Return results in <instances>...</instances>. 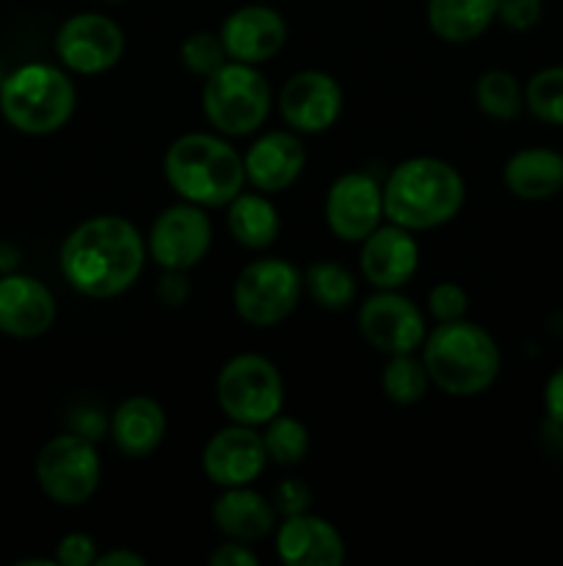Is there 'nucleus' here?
<instances>
[{
  "mask_svg": "<svg viewBox=\"0 0 563 566\" xmlns=\"http://www.w3.org/2000/svg\"><path fill=\"white\" fill-rule=\"evenodd\" d=\"M55 296L42 280L28 274L0 276V332L17 340L44 335L55 324Z\"/></svg>",
  "mask_w": 563,
  "mask_h": 566,
  "instance_id": "nucleus-17",
  "label": "nucleus"
},
{
  "mask_svg": "<svg viewBox=\"0 0 563 566\" xmlns=\"http://www.w3.org/2000/svg\"><path fill=\"white\" fill-rule=\"evenodd\" d=\"M213 243V224L204 208L185 202L171 205L149 230V254L166 271H188L204 260Z\"/></svg>",
  "mask_w": 563,
  "mask_h": 566,
  "instance_id": "nucleus-11",
  "label": "nucleus"
},
{
  "mask_svg": "<svg viewBox=\"0 0 563 566\" xmlns=\"http://www.w3.org/2000/svg\"><path fill=\"white\" fill-rule=\"evenodd\" d=\"M182 64H185L188 72H193V75L199 77H210L215 70H221V66L230 61V55H226L224 50V42H221L219 33L213 31H196L191 33V36L182 42Z\"/></svg>",
  "mask_w": 563,
  "mask_h": 566,
  "instance_id": "nucleus-31",
  "label": "nucleus"
},
{
  "mask_svg": "<svg viewBox=\"0 0 563 566\" xmlns=\"http://www.w3.org/2000/svg\"><path fill=\"white\" fill-rule=\"evenodd\" d=\"M428 28L450 44L475 42L497 20V0H428Z\"/></svg>",
  "mask_w": 563,
  "mask_h": 566,
  "instance_id": "nucleus-24",
  "label": "nucleus"
},
{
  "mask_svg": "<svg viewBox=\"0 0 563 566\" xmlns=\"http://www.w3.org/2000/svg\"><path fill=\"white\" fill-rule=\"evenodd\" d=\"M210 564L213 566H254L257 564V556L248 551L246 542H226L219 551L210 553Z\"/></svg>",
  "mask_w": 563,
  "mask_h": 566,
  "instance_id": "nucleus-36",
  "label": "nucleus"
},
{
  "mask_svg": "<svg viewBox=\"0 0 563 566\" xmlns=\"http://www.w3.org/2000/svg\"><path fill=\"white\" fill-rule=\"evenodd\" d=\"M304 287L309 298L323 310H346L357 296V280L351 271L340 263H312L304 271Z\"/></svg>",
  "mask_w": 563,
  "mask_h": 566,
  "instance_id": "nucleus-27",
  "label": "nucleus"
},
{
  "mask_svg": "<svg viewBox=\"0 0 563 566\" xmlns=\"http://www.w3.org/2000/svg\"><path fill=\"white\" fill-rule=\"evenodd\" d=\"M268 429H265L263 442L265 451H268L270 462L282 464V468H293V464H301L304 457L309 451V431L301 420L287 418V415H276L274 420H268Z\"/></svg>",
  "mask_w": 563,
  "mask_h": 566,
  "instance_id": "nucleus-30",
  "label": "nucleus"
},
{
  "mask_svg": "<svg viewBox=\"0 0 563 566\" xmlns=\"http://www.w3.org/2000/svg\"><path fill=\"white\" fill-rule=\"evenodd\" d=\"M158 296L163 304H182L188 298L185 271H166L158 282Z\"/></svg>",
  "mask_w": 563,
  "mask_h": 566,
  "instance_id": "nucleus-38",
  "label": "nucleus"
},
{
  "mask_svg": "<svg viewBox=\"0 0 563 566\" xmlns=\"http://www.w3.org/2000/svg\"><path fill=\"white\" fill-rule=\"evenodd\" d=\"M55 55L77 75H103L125 55V33L110 17L97 11L72 14L55 33Z\"/></svg>",
  "mask_w": 563,
  "mask_h": 566,
  "instance_id": "nucleus-10",
  "label": "nucleus"
},
{
  "mask_svg": "<svg viewBox=\"0 0 563 566\" xmlns=\"http://www.w3.org/2000/svg\"><path fill=\"white\" fill-rule=\"evenodd\" d=\"M428 310L439 324L464 318V313H467V293L456 282H439L436 287H431Z\"/></svg>",
  "mask_w": 563,
  "mask_h": 566,
  "instance_id": "nucleus-32",
  "label": "nucleus"
},
{
  "mask_svg": "<svg viewBox=\"0 0 563 566\" xmlns=\"http://www.w3.org/2000/svg\"><path fill=\"white\" fill-rule=\"evenodd\" d=\"M110 437L119 453L144 459L158 451L166 437V412L158 401L147 396L127 398L110 418Z\"/></svg>",
  "mask_w": 563,
  "mask_h": 566,
  "instance_id": "nucleus-22",
  "label": "nucleus"
},
{
  "mask_svg": "<svg viewBox=\"0 0 563 566\" xmlns=\"http://www.w3.org/2000/svg\"><path fill=\"white\" fill-rule=\"evenodd\" d=\"M467 186L458 169L439 158H408L384 182V216L408 232L434 230L456 219Z\"/></svg>",
  "mask_w": 563,
  "mask_h": 566,
  "instance_id": "nucleus-2",
  "label": "nucleus"
},
{
  "mask_svg": "<svg viewBox=\"0 0 563 566\" xmlns=\"http://www.w3.org/2000/svg\"><path fill=\"white\" fill-rule=\"evenodd\" d=\"M202 108L210 125L224 136H248L268 119L270 86L254 64L226 61L204 77Z\"/></svg>",
  "mask_w": 563,
  "mask_h": 566,
  "instance_id": "nucleus-6",
  "label": "nucleus"
},
{
  "mask_svg": "<svg viewBox=\"0 0 563 566\" xmlns=\"http://www.w3.org/2000/svg\"><path fill=\"white\" fill-rule=\"evenodd\" d=\"M215 396L232 423L265 426L285 407V381L270 359L237 354L221 368Z\"/></svg>",
  "mask_w": 563,
  "mask_h": 566,
  "instance_id": "nucleus-7",
  "label": "nucleus"
},
{
  "mask_svg": "<svg viewBox=\"0 0 563 566\" xmlns=\"http://www.w3.org/2000/svg\"><path fill=\"white\" fill-rule=\"evenodd\" d=\"M524 108L544 125L563 127V66H544L530 77Z\"/></svg>",
  "mask_w": 563,
  "mask_h": 566,
  "instance_id": "nucleus-29",
  "label": "nucleus"
},
{
  "mask_svg": "<svg viewBox=\"0 0 563 566\" xmlns=\"http://www.w3.org/2000/svg\"><path fill=\"white\" fill-rule=\"evenodd\" d=\"M105 3H125V0H105Z\"/></svg>",
  "mask_w": 563,
  "mask_h": 566,
  "instance_id": "nucleus-40",
  "label": "nucleus"
},
{
  "mask_svg": "<svg viewBox=\"0 0 563 566\" xmlns=\"http://www.w3.org/2000/svg\"><path fill=\"white\" fill-rule=\"evenodd\" d=\"M362 276L379 291H397L414 276L419 265V247L403 227H375L362 241Z\"/></svg>",
  "mask_w": 563,
  "mask_h": 566,
  "instance_id": "nucleus-18",
  "label": "nucleus"
},
{
  "mask_svg": "<svg viewBox=\"0 0 563 566\" xmlns=\"http://www.w3.org/2000/svg\"><path fill=\"white\" fill-rule=\"evenodd\" d=\"M384 216V188L364 171H348L326 193V224L340 241L362 243Z\"/></svg>",
  "mask_w": 563,
  "mask_h": 566,
  "instance_id": "nucleus-13",
  "label": "nucleus"
},
{
  "mask_svg": "<svg viewBox=\"0 0 563 566\" xmlns=\"http://www.w3.org/2000/svg\"><path fill=\"white\" fill-rule=\"evenodd\" d=\"M359 332L384 354H414L425 343L423 313L397 291H379L359 307Z\"/></svg>",
  "mask_w": 563,
  "mask_h": 566,
  "instance_id": "nucleus-12",
  "label": "nucleus"
},
{
  "mask_svg": "<svg viewBox=\"0 0 563 566\" xmlns=\"http://www.w3.org/2000/svg\"><path fill=\"white\" fill-rule=\"evenodd\" d=\"M163 175L185 202L226 208L246 182L243 155L210 133H185L163 155Z\"/></svg>",
  "mask_w": 563,
  "mask_h": 566,
  "instance_id": "nucleus-3",
  "label": "nucleus"
},
{
  "mask_svg": "<svg viewBox=\"0 0 563 566\" xmlns=\"http://www.w3.org/2000/svg\"><path fill=\"white\" fill-rule=\"evenodd\" d=\"M544 17V0H497V20L511 31H530Z\"/></svg>",
  "mask_w": 563,
  "mask_h": 566,
  "instance_id": "nucleus-33",
  "label": "nucleus"
},
{
  "mask_svg": "<svg viewBox=\"0 0 563 566\" xmlns=\"http://www.w3.org/2000/svg\"><path fill=\"white\" fill-rule=\"evenodd\" d=\"M282 119L290 130L315 136L323 133L340 119L342 114V88L329 72L301 70L285 81L279 92Z\"/></svg>",
  "mask_w": 563,
  "mask_h": 566,
  "instance_id": "nucleus-14",
  "label": "nucleus"
},
{
  "mask_svg": "<svg viewBox=\"0 0 563 566\" xmlns=\"http://www.w3.org/2000/svg\"><path fill=\"white\" fill-rule=\"evenodd\" d=\"M475 103L486 116L497 122H511L524 108V88L506 70H489L475 81Z\"/></svg>",
  "mask_w": 563,
  "mask_h": 566,
  "instance_id": "nucleus-26",
  "label": "nucleus"
},
{
  "mask_svg": "<svg viewBox=\"0 0 563 566\" xmlns=\"http://www.w3.org/2000/svg\"><path fill=\"white\" fill-rule=\"evenodd\" d=\"M428 370H425L423 359H417L414 354H392L390 363L384 365V374H381L384 396L392 403H401V407L417 403L428 390Z\"/></svg>",
  "mask_w": 563,
  "mask_h": 566,
  "instance_id": "nucleus-28",
  "label": "nucleus"
},
{
  "mask_svg": "<svg viewBox=\"0 0 563 566\" xmlns=\"http://www.w3.org/2000/svg\"><path fill=\"white\" fill-rule=\"evenodd\" d=\"M268 464L263 434L254 426L232 423L213 434L204 446L202 470L215 486H248Z\"/></svg>",
  "mask_w": 563,
  "mask_h": 566,
  "instance_id": "nucleus-15",
  "label": "nucleus"
},
{
  "mask_svg": "<svg viewBox=\"0 0 563 566\" xmlns=\"http://www.w3.org/2000/svg\"><path fill=\"white\" fill-rule=\"evenodd\" d=\"M226 227H230L232 238H235L241 247L259 252V249L274 247L282 230V219L279 213H276L274 202H270L263 191H241L230 205H226Z\"/></svg>",
  "mask_w": 563,
  "mask_h": 566,
  "instance_id": "nucleus-25",
  "label": "nucleus"
},
{
  "mask_svg": "<svg viewBox=\"0 0 563 566\" xmlns=\"http://www.w3.org/2000/svg\"><path fill=\"white\" fill-rule=\"evenodd\" d=\"M147 260V243L121 216H94L66 235L59 265L81 296L114 298L136 285Z\"/></svg>",
  "mask_w": 563,
  "mask_h": 566,
  "instance_id": "nucleus-1",
  "label": "nucleus"
},
{
  "mask_svg": "<svg viewBox=\"0 0 563 566\" xmlns=\"http://www.w3.org/2000/svg\"><path fill=\"white\" fill-rule=\"evenodd\" d=\"M36 484L59 506H81L99 486V457L83 434H59L36 457Z\"/></svg>",
  "mask_w": 563,
  "mask_h": 566,
  "instance_id": "nucleus-9",
  "label": "nucleus"
},
{
  "mask_svg": "<svg viewBox=\"0 0 563 566\" xmlns=\"http://www.w3.org/2000/svg\"><path fill=\"white\" fill-rule=\"evenodd\" d=\"M230 61L241 64H265L287 42V22L270 6H241L224 20L219 31Z\"/></svg>",
  "mask_w": 563,
  "mask_h": 566,
  "instance_id": "nucleus-16",
  "label": "nucleus"
},
{
  "mask_svg": "<svg viewBox=\"0 0 563 566\" xmlns=\"http://www.w3.org/2000/svg\"><path fill=\"white\" fill-rule=\"evenodd\" d=\"M213 523L230 539L257 542L274 531L276 509L248 486H230L213 503Z\"/></svg>",
  "mask_w": 563,
  "mask_h": 566,
  "instance_id": "nucleus-23",
  "label": "nucleus"
},
{
  "mask_svg": "<svg viewBox=\"0 0 563 566\" xmlns=\"http://www.w3.org/2000/svg\"><path fill=\"white\" fill-rule=\"evenodd\" d=\"M307 149L296 130H270L259 136L243 155L246 180L263 193L287 191L301 177Z\"/></svg>",
  "mask_w": 563,
  "mask_h": 566,
  "instance_id": "nucleus-19",
  "label": "nucleus"
},
{
  "mask_svg": "<svg viewBox=\"0 0 563 566\" xmlns=\"http://www.w3.org/2000/svg\"><path fill=\"white\" fill-rule=\"evenodd\" d=\"M544 409L550 420L563 429V365L546 379L544 387Z\"/></svg>",
  "mask_w": 563,
  "mask_h": 566,
  "instance_id": "nucleus-37",
  "label": "nucleus"
},
{
  "mask_svg": "<svg viewBox=\"0 0 563 566\" xmlns=\"http://www.w3.org/2000/svg\"><path fill=\"white\" fill-rule=\"evenodd\" d=\"M502 180L513 197L541 202L563 191V155L550 147L519 149L508 158Z\"/></svg>",
  "mask_w": 563,
  "mask_h": 566,
  "instance_id": "nucleus-21",
  "label": "nucleus"
},
{
  "mask_svg": "<svg viewBox=\"0 0 563 566\" xmlns=\"http://www.w3.org/2000/svg\"><path fill=\"white\" fill-rule=\"evenodd\" d=\"M276 556L287 566H340L346 545L334 525L304 512L285 517L276 534Z\"/></svg>",
  "mask_w": 563,
  "mask_h": 566,
  "instance_id": "nucleus-20",
  "label": "nucleus"
},
{
  "mask_svg": "<svg viewBox=\"0 0 563 566\" xmlns=\"http://www.w3.org/2000/svg\"><path fill=\"white\" fill-rule=\"evenodd\" d=\"M304 274L282 258H263L241 271L232 291L235 313L246 324L268 329L282 324L301 302Z\"/></svg>",
  "mask_w": 563,
  "mask_h": 566,
  "instance_id": "nucleus-8",
  "label": "nucleus"
},
{
  "mask_svg": "<svg viewBox=\"0 0 563 566\" xmlns=\"http://www.w3.org/2000/svg\"><path fill=\"white\" fill-rule=\"evenodd\" d=\"M97 545L88 534H66L64 539L59 542L55 547V564H64V566H92L97 564Z\"/></svg>",
  "mask_w": 563,
  "mask_h": 566,
  "instance_id": "nucleus-34",
  "label": "nucleus"
},
{
  "mask_svg": "<svg viewBox=\"0 0 563 566\" xmlns=\"http://www.w3.org/2000/svg\"><path fill=\"white\" fill-rule=\"evenodd\" d=\"M147 564V558L138 556V553L132 551H110V553H103V556H97V566H144Z\"/></svg>",
  "mask_w": 563,
  "mask_h": 566,
  "instance_id": "nucleus-39",
  "label": "nucleus"
},
{
  "mask_svg": "<svg viewBox=\"0 0 563 566\" xmlns=\"http://www.w3.org/2000/svg\"><path fill=\"white\" fill-rule=\"evenodd\" d=\"M77 92L61 66H17L0 83V114L25 136H50L75 114Z\"/></svg>",
  "mask_w": 563,
  "mask_h": 566,
  "instance_id": "nucleus-5",
  "label": "nucleus"
},
{
  "mask_svg": "<svg viewBox=\"0 0 563 566\" xmlns=\"http://www.w3.org/2000/svg\"><path fill=\"white\" fill-rule=\"evenodd\" d=\"M423 365L442 392L469 398L495 385L502 357L495 337L484 326L458 318L425 335Z\"/></svg>",
  "mask_w": 563,
  "mask_h": 566,
  "instance_id": "nucleus-4",
  "label": "nucleus"
},
{
  "mask_svg": "<svg viewBox=\"0 0 563 566\" xmlns=\"http://www.w3.org/2000/svg\"><path fill=\"white\" fill-rule=\"evenodd\" d=\"M312 503V492L304 484L301 479H287L276 486L274 492V509L282 517H296V514H304Z\"/></svg>",
  "mask_w": 563,
  "mask_h": 566,
  "instance_id": "nucleus-35",
  "label": "nucleus"
}]
</instances>
